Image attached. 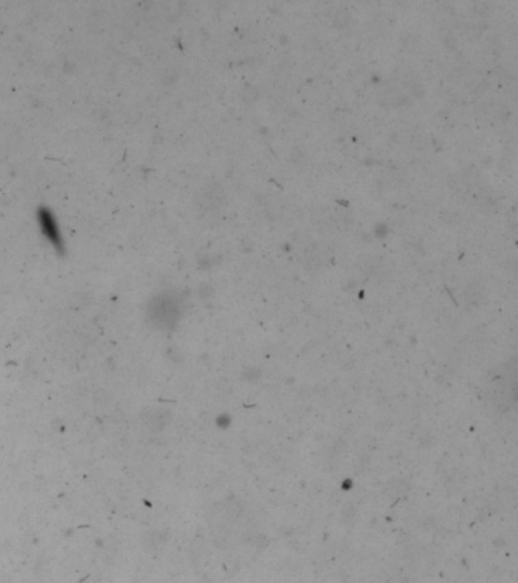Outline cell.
<instances>
[{"label":"cell","instance_id":"1","mask_svg":"<svg viewBox=\"0 0 518 583\" xmlns=\"http://www.w3.org/2000/svg\"><path fill=\"white\" fill-rule=\"evenodd\" d=\"M38 223L41 230H43V234L47 237V240L51 242L55 248L57 249H62V237L60 233L58 223L55 221V217L52 216V213L49 212L47 208H40L38 210Z\"/></svg>","mask_w":518,"mask_h":583}]
</instances>
